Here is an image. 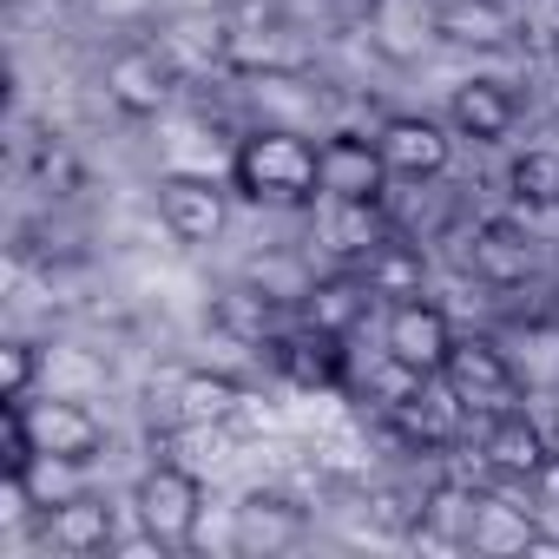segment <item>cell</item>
<instances>
[{"instance_id": "6da1fadb", "label": "cell", "mask_w": 559, "mask_h": 559, "mask_svg": "<svg viewBox=\"0 0 559 559\" xmlns=\"http://www.w3.org/2000/svg\"><path fill=\"white\" fill-rule=\"evenodd\" d=\"M230 191L243 204H270V211H304L323 198L317 185V145L297 126H257L237 139L230 152Z\"/></svg>"}, {"instance_id": "7a4b0ae2", "label": "cell", "mask_w": 559, "mask_h": 559, "mask_svg": "<svg viewBox=\"0 0 559 559\" xmlns=\"http://www.w3.org/2000/svg\"><path fill=\"white\" fill-rule=\"evenodd\" d=\"M132 526L158 533V539H165V552L191 546V539H198V526H204V480H198V467L152 454V467H145V474H139V487H132Z\"/></svg>"}, {"instance_id": "3957f363", "label": "cell", "mask_w": 559, "mask_h": 559, "mask_svg": "<svg viewBox=\"0 0 559 559\" xmlns=\"http://www.w3.org/2000/svg\"><path fill=\"white\" fill-rule=\"evenodd\" d=\"M178 60L158 47V40H126V47H112L106 53V67H99V93H106V106L112 112H126V119H158L171 99H178Z\"/></svg>"}, {"instance_id": "277c9868", "label": "cell", "mask_w": 559, "mask_h": 559, "mask_svg": "<svg viewBox=\"0 0 559 559\" xmlns=\"http://www.w3.org/2000/svg\"><path fill=\"white\" fill-rule=\"evenodd\" d=\"M441 382L467 402V415L474 408L480 415H500V408H513L526 395V382H520V369H513V356H507L500 336H454Z\"/></svg>"}, {"instance_id": "5b68a950", "label": "cell", "mask_w": 559, "mask_h": 559, "mask_svg": "<svg viewBox=\"0 0 559 559\" xmlns=\"http://www.w3.org/2000/svg\"><path fill=\"white\" fill-rule=\"evenodd\" d=\"M230 185H217L211 171H165L152 185V204H158V224L178 237V243H211L224 237L230 224Z\"/></svg>"}, {"instance_id": "8992f818", "label": "cell", "mask_w": 559, "mask_h": 559, "mask_svg": "<svg viewBox=\"0 0 559 559\" xmlns=\"http://www.w3.org/2000/svg\"><path fill=\"white\" fill-rule=\"evenodd\" d=\"M454 336H461L454 317H448L441 304H428V297H402V304H389V317H382V356L402 362L408 376H441Z\"/></svg>"}, {"instance_id": "52a82bcc", "label": "cell", "mask_w": 559, "mask_h": 559, "mask_svg": "<svg viewBox=\"0 0 559 559\" xmlns=\"http://www.w3.org/2000/svg\"><path fill=\"white\" fill-rule=\"evenodd\" d=\"M304 539H310V507L290 500L284 487H250V493L230 507V546L250 552V559L297 552Z\"/></svg>"}, {"instance_id": "ba28073f", "label": "cell", "mask_w": 559, "mask_h": 559, "mask_svg": "<svg viewBox=\"0 0 559 559\" xmlns=\"http://www.w3.org/2000/svg\"><path fill=\"white\" fill-rule=\"evenodd\" d=\"M376 152L389 165V178H408V185H428L454 165V126L448 119H428V112H389L376 126Z\"/></svg>"}, {"instance_id": "9c48e42d", "label": "cell", "mask_w": 559, "mask_h": 559, "mask_svg": "<svg viewBox=\"0 0 559 559\" xmlns=\"http://www.w3.org/2000/svg\"><path fill=\"white\" fill-rule=\"evenodd\" d=\"M317 185H323V204H382L389 198V165L376 152V132H330L317 145Z\"/></svg>"}, {"instance_id": "30bf717a", "label": "cell", "mask_w": 559, "mask_h": 559, "mask_svg": "<svg viewBox=\"0 0 559 559\" xmlns=\"http://www.w3.org/2000/svg\"><path fill=\"white\" fill-rule=\"evenodd\" d=\"M27 428H34L40 454H60L73 467H93L106 454V421L86 408V395H60V389L27 395Z\"/></svg>"}, {"instance_id": "8fae6325", "label": "cell", "mask_w": 559, "mask_h": 559, "mask_svg": "<svg viewBox=\"0 0 559 559\" xmlns=\"http://www.w3.org/2000/svg\"><path fill=\"white\" fill-rule=\"evenodd\" d=\"M467 270H474V284H487V290H520L526 276L539 270V243L513 217H487V224L467 230Z\"/></svg>"}, {"instance_id": "7c38bea8", "label": "cell", "mask_w": 559, "mask_h": 559, "mask_svg": "<svg viewBox=\"0 0 559 559\" xmlns=\"http://www.w3.org/2000/svg\"><path fill=\"white\" fill-rule=\"evenodd\" d=\"M546 454H552V435H546L526 408H500V415H487V428H480V467H487L493 480L526 487V480L546 467Z\"/></svg>"}, {"instance_id": "4fadbf2b", "label": "cell", "mask_w": 559, "mask_h": 559, "mask_svg": "<svg viewBox=\"0 0 559 559\" xmlns=\"http://www.w3.org/2000/svg\"><path fill=\"white\" fill-rule=\"evenodd\" d=\"M40 533H47V546L67 552V559H99V552H112V539H119V507L80 487L73 500H60V507L40 513Z\"/></svg>"}, {"instance_id": "5bb4252c", "label": "cell", "mask_w": 559, "mask_h": 559, "mask_svg": "<svg viewBox=\"0 0 559 559\" xmlns=\"http://www.w3.org/2000/svg\"><path fill=\"white\" fill-rule=\"evenodd\" d=\"M237 408H243L237 376H224V369H185V376L171 382V421H165V428H185V435L230 428Z\"/></svg>"}, {"instance_id": "9a60e30c", "label": "cell", "mask_w": 559, "mask_h": 559, "mask_svg": "<svg viewBox=\"0 0 559 559\" xmlns=\"http://www.w3.org/2000/svg\"><path fill=\"white\" fill-rule=\"evenodd\" d=\"M448 126H454V139L500 145V139L520 126V99H513L500 80H461V86L448 93Z\"/></svg>"}, {"instance_id": "2e32d148", "label": "cell", "mask_w": 559, "mask_h": 559, "mask_svg": "<svg viewBox=\"0 0 559 559\" xmlns=\"http://www.w3.org/2000/svg\"><path fill=\"white\" fill-rule=\"evenodd\" d=\"M276 297H263L257 284H224V290H211V330L217 336H230L237 349H270L276 343Z\"/></svg>"}, {"instance_id": "e0dca14e", "label": "cell", "mask_w": 559, "mask_h": 559, "mask_svg": "<svg viewBox=\"0 0 559 559\" xmlns=\"http://www.w3.org/2000/svg\"><path fill=\"white\" fill-rule=\"evenodd\" d=\"M369 304H376L369 276L349 263V270H336V276H317L310 297H304L297 310H304V323H310V330H323V336H349V330L362 323V310H369Z\"/></svg>"}, {"instance_id": "ac0fdd59", "label": "cell", "mask_w": 559, "mask_h": 559, "mask_svg": "<svg viewBox=\"0 0 559 559\" xmlns=\"http://www.w3.org/2000/svg\"><path fill=\"white\" fill-rule=\"evenodd\" d=\"M362 276H369V290H376V304H402V297H428V257H421V243H408V237H382L376 243V257L362 263Z\"/></svg>"}, {"instance_id": "d6986e66", "label": "cell", "mask_w": 559, "mask_h": 559, "mask_svg": "<svg viewBox=\"0 0 559 559\" xmlns=\"http://www.w3.org/2000/svg\"><path fill=\"white\" fill-rule=\"evenodd\" d=\"M435 34L461 53H493L513 40V14L500 0H461V8H435Z\"/></svg>"}, {"instance_id": "ffe728a7", "label": "cell", "mask_w": 559, "mask_h": 559, "mask_svg": "<svg viewBox=\"0 0 559 559\" xmlns=\"http://www.w3.org/2000/svg\"><path fill=\"white\" fill-rule=\"evenodd\" d=\"M533 526L539 513L533 507H513L500 493H480V513H474V533H467V552H487V559H513L533 546Z\"/></svg>"}, {"instance_id": "44dd1931", "label": "cell", "mask_w": 559, "mask_h": 559, "mask_svg": "<svg viewBox=\"0 0 559 559\" xmlns=\"http://www.w3.org/2000/svg\"><path fill=\"white\" fill-rule=\"evenodd\" d=\"M474 513H480V493L461 487V480H441V487H428V500H421V533H428L435 546H461V552H467Z\"/></svg>"}, {"instance_id": "7402d4cb", "label": "cell", "mask_w": 559, "mask_h": 559, "mask_svg": "<svg viewBox=\"0 0 559 559\" xmlns=\"http://www.w3.org/2000/svg\"><path fill=\"white\" fill-rule=\"evenodd\" d=\"M513 369L526 389H559V323L552 317H533L520 336H513Z\"/></svg>"}, {"instance_id": "603a6c76", "label": "cell", "mask_w": 559, "mask_h": 559, "mask_svg": "<svg viewBox=\"0 0 559 559\" xmlns=\"http://www.w3.org/2000/svg\"><path fill=\"white\" fill-rule=\"evenodd\" d=\"M507 185H513V204H526V211H559V152H552V145L520 152L513 171H507Z\"/></svg>"}, {"instance_id": "cb8c5ba5", "label": "cell", "mask_w": 559, "mask_h": 559, "mask_svg": "<svg viewBox=\"0 0 559 559\" xmlns=\"http://www.w3.org/2000/svg\"><path fill=\"white\" fill-rule=\"evenodd\" d=\"M40 369H47V356L27 336H8L0 343V402H27L40 389Z\"/></svg>"}, {"instance_id": "d4e9b609", "label": "cell", "mask_w": 559, "mask_h": 559, "mask_svg": "<svg viewBox=\"0 0 559 559\" xmlns=\"http://www.w3.org/2000/svg\"><path fill=\"white\" fill-rule=\"evenodd\" d=\"M526 493L539 500V513H559V441H552V454H546V467L526 480Z\"/></svg>"}, {"instance_id": "484cf974", "label": "cell", "mask_w": 559, "mask_h": 559, "mask_svg": "<svg viewBox=\"0 0 559 559\" xmlns=\"http://www.w3.org/2000/svg\"><path fill=\"white\" fill-rule=\"evenodd\" d=\"M435 8H461V0H435Z\"/></svg>"}, {"instance_id": "4316f807", "label": "cell", "mask_w": 559, "mask_h": 559, "mask_svg": "<svg viewBox=\"0 0 559 559\" xmlns=\"http://www.w3.org/2000/svg\"><path fill=\"white\" fill-rule=\"evenodd\" d=\"M67 8H80V0H67Z\"/></svg>"}]
</instances>
